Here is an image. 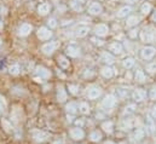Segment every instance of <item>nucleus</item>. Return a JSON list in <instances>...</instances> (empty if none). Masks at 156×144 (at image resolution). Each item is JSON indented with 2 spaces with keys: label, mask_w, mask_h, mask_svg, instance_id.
Returning <instances> with one entry per match:
<instances>
[{
  "label": "nucleus",
  "mask_w": 156,
  "mask_h": 144,
  "mask_svg": "<svg viewBox=\"0 0 156 144\" xmlns=\"http://www.w3.org/2000/svg\"><path fill=\"white\" fill-rule=\"evenodd\" d=\"M131 97H132V99H133L136 103H140V102H144V101L147 99L148 92H147L144 88H140V87H139V88L133 90Z\"/></svg>",
  "instance_id": "obj_6"
},
{
  "label": "nucleus",
  "mask_w": 156,
  "mask_h": 144,
  "mask_svg": "<svg viewBox=\"0 0 156 144\" xmlns=\"http://www.w3.org/2000/svg\"><path fill=\"white\" fill-rule=\"evenodd\" d=\"M117 98L114 96V95H107L104 97V99L102 101V108L104 109H113L115 106H116Z\"/></svg>",
  "instance_id": "obj_9"
},
{
  "label": "nucleus",
  "mask_w": 156,
  "mask_h": 144,
  "mask_svg": "<svg viewBox=\"0 0 156 144\" xmlns=\"http://www.w3.org/2000/svg\"><path fill=\"white\" fill-rule=\"evenodd\" d=\"M151 10H153V6H151L150 2H144V4L140 6V12H142L143 15H149V13L151 12Z\"/></svg>",
  "instance_id": "obj_34"
},
{
  "label": "nucleus",
  "mask_w": 156,
  "mask_h": 144,
  "mask_svg": "<svg viewBox=\"0 0 156 144\" xmlns=\"http://www.w3.org/2000/svg\"><path fill=\"white\" fill-rule=\"evenodd\" d=\"M101 61L105 64V66H110L115 63V56L112 55L109 51H104L101 53Z\"/></svg>",
  "instance_id": "obj_16"
},
{
  "label": "nucleus",
  "mask_w": 156,
  "mask_h": 144,
  "mask_svg": "<svg viewBox=\"0 0 156 144\" xmlns=\"http://www.w3.org/2000/svg\"><path fill=\"white\" fill-rule=\"evenodd\" d=\"M53 35L52 31L48 28V27H40L38 29V38H39L41 41H47L50 40Z\"/></svg>",
  "instance_id": "obj_11"
},
{
  "label": "nucleus",
  "mask_w": 156,
  "mask_h": 144,
  "mask_svg": "<svg viewBox=\"0 0 156 144\" xmlns=\"http://www.w3.org/2000/svg\"><path fill=\"white\" fill-rule=\"evenodd\" d=\"M32 136H33V139L35 142H39V143H42V142L47 141L48 137H50L48 133H46V132H44L41 130H33L32 131Z\"/></svg>",
  "instance_id": "obj_14"
},
{
  "label": "nucleus",
  "mask_w": 156,
  "mask_h": 144,
  "mask_svg": "<svg viewBox=\"0 0 156 144\" xmlns=\"http://www.w3.org/2000/svg\"><path fill=\"white\" fill-rule=\"evenodd\" d=\"M74 122H75V125H76L78 127H82V126H83V120H81V119H80V120H75Z\"/></svg>",
  "instance_id": "obj_48"
},
{
  "label": "nucleus",
  "mask_w": 156,
  "mask_h": 144,
  "mask_svg": "<svg viewBox=\"0 0 156 144\" xmlns=\"http://www.w3.org/2000/svg\"><path fill=\"white\" fill-rule=\"evenodd\" d=\"M57 63L62 69H69V67H70V61L64 55H59L57 57Z\"/></svg>",
  "instance_id": "obj_22"
},
{
  "label": "nucleus",
  "mask_w": 156,
  "mask_h": 144,
  "mask_svg": "<svg viewBox=\"0 0 156 144\" xmlns=\"http://www.w3.org/2000/svg\"><path fill=\"white\" fill-rule=\"evenodd\" d=\"M47 26H48V28H50V29H53V28H56V27L58 26V23H57V20H56L55 17H51V18H48V21H47Z\"/></svg>",
  "instance_id": "obj_40"
},
{
  "label": "nucleus",
  "mask_w": 156,
  "mask_h": 144,
  "mask_svg": "<svg viewBox=\"0 0 156 144\" xmlns=\"http://www.w3.org/2000/svg\"><path fill=\"white\" fill-rule=\"evenodd\" d=\"M145 125H147V131H149L150 133H154L156 131V121L150 115L145 117Z\"/></svg>",
  "instance_id": "obj_23"
},
{
  "label": "nucleus",
  "mask_w": 156,
  "mask_h": 144,
  "mask_svg": "<svg viewBox=\"0 0 156 144\" xmlns=\"http://www.w3.org/2000/svg\"><path fill=\"white\" fill-rule=\"evenodd\" d=\"M134 64H136V59H134L133 57H126V58L122 61V66H123V68H126V69H132V68L134 67Z\"/></svg>",
  "instance_id": "obj_31"
},
{
  "label": "nucleus",
  "mask_w": 156,
  "mask_h": 144,
  "mask_svg": "<svg viewBox=\"0 0 156 144\" xmlns=\"http://www.w3.org/2000/svg\"><path fill=\"white\" fill-rule=\"evenodd\" d=\"M70 7H72L74 11H76V12H81V11L83 10L82 4H80V2H78V1H74V0H72V2H70Z\"/></svg>",
  "instance_id": "obj_39"
},
{
  "label": "nucleus",
  "mask_w": 156,
  "mask_h": 144,
  "mask_svg": "<svg viewBox=\"0 0 156 144\" xmlns=\"http://www.w3.org/2000/svg\"><path fill=\"white\" fill-rule=\"evenodd\" d=\"M116 95H117V97H119V98L123 99V98H126V97L128 96V90H127L126 87H117Z\"/></svg>",
  "instance_id": "obj_36"
},
{
  "label": "nucleus",
  "mask_w": 156,
  "mask_h": 144,
  "mask_svg": "<svg viewBox=\"0 0 156 144\" xmlns=\"http://www.w3.org/2000/svg\"><path fill=\"white\" fill-rule=\"evenodd\" d=\"M156 56V49L151 45H147L140 50V57L144 61H151Z\"/></svg>",
  "instance_id": "obj_2"
},
{
  "label": "nucleus",
  "mask_w": 156,
  "mask_h": 144,
  "mask_svg": "<svg viewBox=\"0 0 156 144\" xmlns=\"http://www.w3.org/2000/svg\"><path fill=\"white\" fill-rule=\"evenodd\" d=\"M138 34H139V31H138L137 28H133V29H131V31L128 32V38H131V39H137Z\"/></svg>",
  "instance_id": "obj_43"
},
{
  "label": "nucleus",
  "mask_w": 156,
  "mask_h": 144,
  "mask_svg": "<svg viewBox=\"0 0 156 144\" xmlns=\"http://www.w3.org/2000/svg\"><path fill=\"white\" fill-rule=\"evenodd\" d=\"M145 135H147V131L143 127H138L131 133V141L134 143H139L145 138Z\"/></svg>",
  "instance_id": "obj_8"
},
{
  "label": "nucleus",
  "mask_w": 156,
  "mask_h": 144,
  "mask_svg": "<svg viewBox=\"0 0 156 144\" xmlns=\"http://www.w3.org/2000/svg\"><path fill=\"white\" fill-rule=\"evenodd\" d=\"M145 70L149 73V74H151V75H155L156 74V61L148 63V64L145 66Z\"/></svg>",
  "instance_id": "obj_37"
},
{
  "label": "nucleus",
  "mask_w": 156,
  "mask_h": 144,
  "mask_svg": "<svg viewBox=\"0 0 156 144\" xmlns=\"http://www.w3.org/2000/svg\"><path fill=\"white\" fill-rule=\"evenodd\" d=\"M103 144H116V143H115L114 141H112V139H108V141H105Z\"/></svg>",
  "instance_id": "obj_54"
},
{
  "label": "nucleus",
  "mask_w": 156,
  "mask_h": 144,
  "mask_svg": "<svg viewBox=\"0 0 156 144\" xmlns=\"http://www.w3.org/2000/svg\"><path fill=\"white\" fill-rule=\"evenodd\" d=\"M108 50H109V52H110L112 55L119 56V55H121V53L123 52V46H122L121 42L114 41V42H112V44L108 45Z\"/></svg>",
  "instance_id": "obj_15"
},
{
  "label": "nucleus",
  "mask_w": 156,
  "mask_h": 144,
  "mask_svg": "<svg viewBox=\"0 0 156 144\" xmlns=\"http://www.w3.org/2000/svg\"><path fill=\"white\" fill-rule=\"evenodd\" d=\"M140 40L145 44L156 42V28L154 26H147L140 32Z\"/></svg>",
  "instance_id": "obj_1"
},
{
  "label": "nucleus",
  "mask_w": 156,
  "mask_h": 144,
  "mask_svg": "<svg viewBox=\"0 0 156 144\" xmlns=\"http://www.w3.org/2000/svg\"><path fill=\"white\" fill-rule=\"evenodd\" d=\"M136 109H137L136 103H129V104L125 106V108L122 110V115L123 116H129V115H132L136 111Z\"/></svg>",
  "instance_id": "obj_28"
},
{
  "label": "nucleus",
  "mask_w": 156,
  "mask_h": 144,
  "mask_svg": "<svg viewBox=\"0 0 156 144\" xmlns=\"http://www.w3.org/2000/svg\"><path fill=\"white\" fill-rule=\"evenodd\" d=\"M66 55L72 58H78L81 56V49L76 45H68L66 49Z\"/></svg>",
  "instance_id": "obj_13"
},
{
  "label": "nucleus",
  "mask_w": 156,
  "mask_h": 144,
  "mask_svg": "<svg viewBox=\"0 0 156 144\" xmlns=\"http://www.w3.org/2000/svg\"><path fill=\"white\" fill-rule=\"evenodd\" d=\"M150 116L154 119L156 121V106H154L153 108H151V111H150Z\"/></svg>",
  "instance_id": "obj_47"
},
{
  "label": "nucleus",
  "mask_w": 156,
  "mask_h": 144,
  "mask_svg": "<svg viewBox=\"0 0 156 144\" xmlns=\"http://www.w3.org/2000/svg\"><path fill=\"white\" fill-rule=\"evenodd\" d=\"M151 20H153V22H156V9L154 10V12L151 15Z\"/></svg>",
  "instance_id": "obj_50"
},
{
  "label": "nucleus",
  "mask_w": 156,
  "mask_h": 144,
  "mask_svg": "<svg viewBox=\"0 0 156 144\" xmlns=\"http://www.w3.org/2000/svg\"><path fill=\"white\" fill-rule=\"evenodd\" d=\"M67 117H68V121H69V122H72V121H73V119H74V117H73V115H70V114H68V115H67Z\"/></svg>",
  "instance_id": "obj_55"
},
{
  "label": "nucleus",
  "mask_w": 156,
  "mask_h": 144,
  "mask_svg": "<svg viewBox=\"0 0 156 144\" xmlns=\"http://www.w3.org/2000/svg\"><path fill=\"white\" fill-rule=\"evenodd\" d=\"M68 90H69V93H72L73 96H78L80 93V86L76 84H69L68 85Z\"/></svg>",
  "instance_id": "obj_35"
},
{
  "label": "nucleus",
  "mask_w": 156,
  "mask_h": 144,
  "mask_svg": "<svg viewBox=\"0 0 156 144\" xmlns=\"http://www.w3.org/2000/svg\"><path fill=\"white\" fill-rule=\"evenodd\" d=\"M51 11V5L50 2H41L38 6V13L40 16H46Z\"/></svg>",
  "instance_id": "obj_25"
},
{
  "label": "nucleus",
  "mask_w": 156,
  "mask_h": 144,
  "mask_svg": "<svg viewBox=\"0 0 156 144\" xmlns=\"http://www.w3.org/2000/svg\"><path fill=\"white\" fill-rule=\"evenodd\" d=\"M58 47H59V41H48V42H45V44L41 46V51H42V53L50 56V55H52Z\"/></svg>",
  "instance_id": "obj_5"
},
{
  "label": "nucleus",
  "mask_w": 156,
  "mask_h": 144,
  "mask_svg": "<svg viewBox=\"0 0 156 144\" xmlns=\"http://www.w3.org/2000/svg\"><path fill=\"white\" fill-rule=\"evenodd\" d=\"M53 144H64V141H63V139H56V141L53 142Z\"/></svg>",
  "instance_id": "obj_52"
},
{
  "label": "nucleus",
  "mask_w": 156,
  "mask_h": 144,
  "mask_svg": "<svg viewBox=\"0 0 156 144\" xmlns=\"http://www.w3.org/2000/svg\"><path fill=\"white\" fill-rule=\"evenodd\" d=\"M93 76H94V72L92 69H85L83 70V77H86V79L88 77L90 79V77H93Z\"/></svg>",
  "instance_id": "obj_44"
},
{
  "label": "nucleus",
  "mask_w": 156,
  "mask_h": 144,
  "mask_svg": "<svg viewBox=\"0 0 156 144\" xmlns=\"http://www.w3.org/2000/svg\"><path fill=\"white\" fill-rule=\"evenodd\" d=\"M1 45H2V39H1V36H0V47H1Z\"/></svg>",
  "instance_id": "obj_59"
},
{
  "label": "nucleus",
  "mask_w": 156,
  "mask_h": 144,
  "mask_svg": "<svg viewBox=\"0 0 156 144\" xmlns=\"http://www.w3.org/2000/svg\"><path fill=\"white\" fill-rule=\"evenodd\" d=\"M140 22V18L136 15H131L127 17V21H126V26L127 27H136L138 23Z\"/></svg>",
  "instance_id": "obj_29"
},
{
  "label": "nucleus",
  "mask_w": 156,
  "mask_h": 144,
  "mask_svg": "<svg viewBox=\"0 0 156 144\" xmlns=\"http://www.w3.org/2000/svg\"><path fill=\"white\" fill-rule=\"evenodd\" d=\"M87 98L88 99H92V101H96V99H98L101 96H102V93H103V90L99 87V86H97V85H92V86H90L88 88H87Z\"/></svg>",
  "instance_id": "obj_4"
},
{
  "label": "nucleus",
  "mask_w": 156,
  "mask_h": 144,
  "mask_svg": "<svg viewBox=\"0 0 156 144\" xmlns=\"http://www.w3.org/2000/svg\"><path fill=\"white\" fill-rule=\"evenodd\" d=\"M133 79H134V81L138 82V84H144V82H147V80H148L145 72H144L143 69H140V68H138V69L134 72Z\"/></svg>",
  "instance_id": "obj_19"
},
{
  "label": "nucleus",
  "mask_w": 156,
  "mask_h": 144,
  "mask_svg": "<svg viewBox=\"0 0 156 144\" xmlns=\"http://www.w3.org/2000/svg\"><path fill=\"white\" fill-rule=\"evenodd\" d=\"M101 75L105 79H112L114 76V69L110 68L109 66H104L102 69H101Z\"/></svg>",
  "instance_id": "obj_27"
},
{
  "label": "nucleus",
  "mask_w": 156,
  "mask_h": 144,
  "mask_svg": "<svg viewBox=\"0 0 156 144\" xmlns=\"http://www.w3.org/2000/svg\"><path fill=\"white\" fill-rule=\"evenodd\" d=\"M74 1H78V2H80V4H85L87 0H74Z\"/></svg>",
  "instance_id": "obj_57"
},
{
  "label": "nucleus",
  "mask_w": 156,
  "mask_h": 144,
  "mask_svg": "<svg viewBox=\"0 0 156 144\" xmlns=\"http://www.w3.org/2000/svg\"><path fill=\"white\" fill-rule=\"evenodd\" d=\"M67 98H68V93H67V91L64 90V86H63V85H59V86L57 87V101H58L59 103H63V102L67 101Z\"/></svg>",
  "instance_id": "obj_20"
},
{
  "label": "nucleus",
  "mask_w": 156,
  "mask_h": 144,
  "mask_svg": "<svg viewBox=\"0 0 156 144\" xmlns=\"http://www.w3.org/2000/svg\"><path fill=\"white\" fill-rule=\"evenodd\" d=\"M120 128L123 130V131H128V130H131V128H132V122H131V120H129V119H125V120L121 122Z\"/></svg>",
  "instance_id": "obj_38"
},
{
  "label": "nucleus",
  "mask_w": 156,
  "mask_h": 144,
  "mask_svg": "<svg viewBox=\"0 0 156 144\" xmlns=\"http://www.w3.org/2000/svg\"><path fill=\"white\" fill-rule=\"evenodd\" d=\"M2 109H4V104H2V102L0 101V114L2 113Z\"/></svg>",
  "instance_id": "obj_56"
},
{
  "label": "nucleus",
  "mask_w": 156,
  "mask_h": 144,
  "mask_svg": "<svg viewBox=\"0 0 156 144\" xmlns=\"http://www.w3.org/2000/svg\"><path fill=\"white\" fill-rule=\"evenodd\" d=\"M132 11H133V9H132L131 5L121 6L116 11V17L117 18H125V17H127V16H131V12H132Z\"/></svg>",
  "instance_id": "obj_17"
},
{
  "label": "nucleus",
  "mask_w": 156,
  "mask_h": 144,
  "mask_svg": "<svg viewBox=\"0 0 156 144\" xmlns=\"http://www.w3.org/2000/svg\"><path fill=\"white\" fill-rule=\"evenodd\" d=\"M33 31V27H32V24H29V23H22L20 27H18V31H17V34L20 36H27L30 34V32Z\"/></svg>",
  "instance_id": "obj_18"
},
{
  "label": "nucleus",
  "mask_w": 156,
  "mask_h": 144,
  "mask_svg": "<svg viewBox=\"0 0 156 144\" xmlns=\"http://www.w3.org/2000/svg\"><path fill=\"white\" fill-rule=\"evenodd\" d=\"M88 137H90V141H91V142H93V143H98V142L102 141L103 135H102L101 131H98V130H93V131L90 133Z\"/></svg>",
  "instance_id": "obj_26"
},
{
  "label": "nucleus",
  "mask_w": 156,
  "mask_h": 144,
  "mask_svg": "<svg viewBox=\"0 0 156 144\" xmlns=\"http://www.w3.org/2000/svg\"><path fill=\"white\" fill-rule=\"evenodd\" d=\"M34 75H35V80L38 82H41L42 79H48L51 76V72L42 66H38L34 70Z\"/></svg>",
  "instance_id": "obj_3"
},
{
  "label": "nucleus",
  "mask_w": 156,
  "mask_h": 144,
  "mask_svg": "<svg viewBox=\"0 0 156 144\" xmlns=\"http://www.w3.org/2000/svg\"><path fill=\"white\" fill-rule=\"evenodd\" d=\"M66 110H67V113L68 114H70V115H74V114H76L79 110V104L76 102H70V103H68L67 106H66Z\"/></svg>",
  "instance_id": "obj_30"
},
{
  "label": "nucleus",
  "mask_w": 156,
  "mask_h": 144,
  "mask_svg": "<svg viewBox=\"0 0 156 144\" xmlns=\"http://www.w3.org/2000/svg\"><path fill=\"white\" fill-rule=\"evenodd\" d=\"M125 1H126L128 5H132V4H136L138 0H125Z\"/></svg>",
  "instance_id": "obj_51"
},
{
  "label": "nucleus",
  "mask_w": 156,
  "mask_h": 144,
  "mask_svg": "<svg viewBox=\"0 0 156 144\" xmlns=\"http://www.w3.org/2000/svg\"><path fill=\"white\" fill-rule=\"evenodd\" d=\"M90 32V27L86 24H80L78 28L75 29V35L78 38H85Z\"/></svg>",
  "instance_id": "obj_24"
},
{
  "label": "nucleus",
  "mask_w": 156,
  "mask_h": 144,
  "mask_svg": "<svg viewBox=\"0 0 156 144\" xmlns=\"http://www.w3.org/2000/svg\"><path fill=\"white\" fill-rule=\"evenodd\" d=\"M109 32H110V28H109V26L105 24V23H99V24H97V26L94 27V29H93L94 35L98 36V38H104V36H107L109 34Z\"/></svg>",
  "instance_id": "obj_7"
},
{
  "label": "nucleus",
  "mask_w": 156,
  "mask_h": 144,
  "mask_svg": "<svg viewBox=\"0 0 156 144\" xmlns=\"http://www.w3.org/2000/svg\"><path fill=\"white\" fill-rule=\"evenodd\" d=\"M117 144H128L127 142H120V143H117Z\"/></svg>",
  "instance_id": "obj_60"
},
{
  "label": "nucleus",
  "mask_w": 156,
  "mask_h": 144,
  "mask_svg": "<svg viewBox=\"0 0 156 144\" xmlns=\"http://www.w3.org/2000/svg\"><path fill=\"white\" fill-rule=\"evenodd\" d=\"M9 73L11 74V75H18L20 73H21V66L18 64V63H13V64H11L10 67H9Z\"/></svg>",
  "instance_id": "obj_33"
},
{
  "label": "nucleus",
  "mask_w": 156,
  "mask_h": 144,
  "mask_svg": "<svg viewBox=\"0 0 156 144\" xmlns=\"http://www.w3.org/2000/svg\"><path fill=\"white\" fill-rule=\"evenodd\" d=\"M91 41L94 44V45H98V46H102L104 42H103V40H101L98 36H94V38H91Z\"/></svg>",
  "instance_id": "obj_45"
},
{
  "label": "nucleus",
  "mask_w": 156,
  "mask_h": 144,
  "mask_svg": "<svg viewBox=\"0 0 156 144\" xmlns=\"http://www.w3.org/2000/svg\"><path fill=\"white\" fill-rule=\"evenodd\" d=\"M148 96H149L150 101H156V86H153V87L150 88Z\"/></svg>",
  "instance_id": "obj_42"
},
{
  "label": "nucleus",
  "mask_w": 156,
  "mask_h": 144,
  "mask_svg": "<svg viewBox=\"0 0 156 144\" xmlns=\"http://www.w3.org/2000/svg\"><path fill=\"white\" fill-rule=\"evenodd\" d=\"M4 28V23H2V21L0 20V29H2Z\"/></svg>",
  "instance_id": "obj_58"
},
{
  "label": "nucleus",
  "mask_w": 156,
  "mask_h": 144,
  "mask_svg": "<svg viewBox=\"0 0 156 144\" xmlns=\"http://www.w3.org/2000/svg\"><path fill=\"white\" fill-rule=\"evenodd\" d=\"M7 12V9L5 6H0V15H6Z\"/></svg>",
  "instance_id": "obj_49"
},
{
  "label": "nucleus",
  "mask_w": 156,
  "mask_h": 144,
  "mask_svg": "<svg viewBox=\"0 0 156 144\" xmlns=\"http://www.w3.org/2000/svg\"><path fill=\"white\" fill-rule=\"evenodd\" d=\"M69 136L74 141H82L85 138V132L81 127H74L69 130Z\"/></svg>",
  "instance_id": "obj_12"
},
{
  "label": "nucleus",
  "mask_w": 156,
  "mask_h": 144,
  "mask_svg": "<svg viewBox=\"0 0 156 144\" xmlns=\"http://www.w3.org/2000/svg\"><path fill=\"white\" fill-rule=\"evenodd\" d=\"M79 111H80L82 115H87V114H90L91 108H90L88 103H87V102H80V104H79Z\"/></svg>",
  "instance_id": "obj_32"
},
{
  "label": "nucleus",
  "mask_w": 156,
  "mask_h": 144,
  "mask_svg": "<svg viewBox=\"0 0 156 144\" xmlns=\"http://www.w3.org/2000/svg\"><path fill=\"white\" fill-rule=\"evenodd\" d=\"M57 11H58L59 13H63V12L67 11V6H64V5H58V6H57Z\"/></svg>",
  "instance_id": "obj_46"
},
{
  "label": "nucleus",
  "mask_w": 156,
  "mask_h": 144,
  "mask_svg": "<svg viewBox=\"0 0 156 144\" xmlns=\"http://www.w3.org/2000/svg\"><path fill=\"white\" fill-rule=\"evenodd\" d=\"M87 12L92 16H98L103 12V6L98 1H92L87 7Z\"/></svg>",
  "instance_id": "obj_10"
},
{
  "label": "nucleus",
  "mask_w": 156,
  "mask_h": 144,
  "mask_svg": "<svg viewBox=\"0 0 156 144\" xmlns=\"http://www.w3.org/2000/svg\"><path fill=\"white\" fill-rule=\"evenodd\" d=\"M101 128H102L105 133L112 135V133L114 132V122H113L112 120H105V121H103V122H102Z\"/></svg>",
  "instance_id": "obj_21"
},
{
  "label": "nucleus",
  "mask_w": 156,
  "mask_h": 144,
  "mask_svg": "<svg viewBox=\"0 0 156 144\" xmlns=\"http://www.w3.org/2000/svg\"><path fill=\"white\" fill-rule=\"evenodd\" d=\"M1 124H2V126L5 127V130L7 131V132H13V127H12V125L7 121V120H1Z\"/></svg>",
  "instance_id": "obj_41"
},
{
  "label": "nucleus",
  "mask_w": 156,
  "mask_h": 144,
  "mask_svg": "<svg viewBox=\"0 0 156 144\" xmlns=\"http://www.w3.org/2000/svg\"><path fill=\"white\" fill-rule=\"evenodd\" d=\"M57 75H58V76H61V77H66V75H64L63 73L61 72L59 69H57Z\"/></svg>",
  "instance_id": "obj_53"
}]
</instances>
